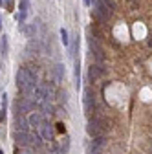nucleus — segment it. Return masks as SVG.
<instances>
[{"label":"nucleus","mask_w":152,"mask_h":154,"mask_svg":"<svg viewBox=\"0 0 152 154\" xmlns=\"http://www.w3.org/2000/svg\"><path fill=\"white\" fill-rule=\"evenodd\" d=\"M106 128H108V121L106 119H103V118H92L88 121L86 132L90 134L92 138H96V136H103Z\"/></svg>","instance_id":"1"},{"label":"nucleus","mask_w":152,"mask_h":154,"mask_svg":"<svg viewBox=\"0 0 152 154\" xmlns=\"http://www.w3.org/2000/svg\"><path fill=\"white\" fill-rule=\"evenodd\" d=\"M93 8H96V15L101 22H106L108 17L112 15V8L106 2H103V0H93Z\"/></svg>","instance_id":"2"},{"label":"nucleus","mask_w":152,"mask_h":154,"mask_svg":"<svg viewBox=\"0 0 152 154\" xmlns=\"http://www.w3.org/2000/svg\"><path fill=\"white\" fill-rule=\"evenodd\" d=\"M35 103H33V99L31 97H20L17 103H15V108H17V114H26V112H31V110H35Z\"/></svg>","instance_id":"3"},{"label":"nucleus","mask_w":152,"mask_h":154,"mask_svg":"<svg viewBox=\"0 0 152 154\" xmlns=\"http://www.w3.org/2000/svg\"><path fill=\"white\" fill-rule=\"evenodd\" d=\"M93 108H96V94H93L92 88H86L84 90V110L86 114H92Z\"/></svg>","instance_id":"4"},{"label":"nucleus","mask_w":152,"mask_h":154,"mask_svg":"<svg viewBox=\"0 0 152 154\" xmlns=\"http://www.w3.org/2000/svg\"><path fill=\"white\" fill-rule=\"evenodd\" d=\"M13 138L17 141V145H22V147H28L29 145V140H31V134H28V130H15Z\"/></svg>","instance_id":"5"},{"label":"nucleus","mask_w":152,"mask_h":154,"mask_svg":"<svg viewBox=\"0 0 152 154\" xmlns=\"http://www.w3.org/2000/svg\"><path fill=\"white\" fill-rule=\"evenodd\" d=\"M105 136H96V138H92V143H90V154H97L103 145H105Z\"/></svg>","instance_id":"6"},{"label":"nucleus","mask_w":152,"mask_h":154,"mask_svg":"<svg viewBox=\"0 0 152 154\" xmlns=\"http://www.w3.org/2000/svg\"><path fill=\"white\" fill-rule=\"evenodd\" d=\"M103 73H105V68H103L101 64H92V66H90V70H88V77H90V81L99 79Z\"/></svg>","instance_id":"7"},{"label":"nucleus","mask_w":152,"mask_h":154,"mask_svg":"<svg viewBox=\"0 0 152 154\" xmlns=\"http://www.w3.org/2000/svg\"><path fill=\"white\" fill-rule=\"evenodd\" d=\"M28 128H29V123L24 118V114H17L15 116V130H28Z\"/></svg>","instance_id":"8"},{"label":"nucleus","mask_w":152,"mask_h":154,"mask_svg":"<svg viewBox=\"0 0 152 154\" xmlns=\"http://www.w3.org/2000/svg\"><path fill=\"white\" fill-rule=\"evenodd\" d=\"M39 132H41V136H42V140H44V141H50V140H51V136H53L51 127H50V123H48V121H42V123H41Z\"/></svg>","instance_id":"9"},{"label":"nucleus","mask_w":152,"mask_h":154,"mask_svg":"<svg viewBox=\"0 0 152 154\" xmlns=\"http://www.w3.org/2000/svg\"><path fill=\"white\" fill-rule=\"evenodd\" d=\"M42 121H44V119H42V114H41V112H31V116L28 118V123H29V127H33V128H39Z\"/></svg>","instance_id":"10"},{"label":"nucleus","mask_w":152,"mask_h":154,"mask_svg":"<svg viewBox=\"0 0 152 154\" xmlns=\"http://www.w3.org/2000/svg\"><path fill=\"white\" fill-rule=\"evenodd\" d=\"M28 8H29V0H20V13H18V22L20 24H24V20H26Z\"/></svg>","instance_id":"11"},{"label":"nucleus","mask_w":152,"mask_h":154,"mask_svg":"<svg viewBox=\"0 0 152 154\" xmlns=\"http://www.w3.org/2000/svg\"><path fill=\"white\" fill-rule=\"evenodd\" d=\"M53 75H55V83H62V79H64V66L62 64H55Z\"/></svg>","instance_id":"12"},{"label":"nucleus","mask_w":152,"mask_h":154,"mask_svg":"<svg viewBox=\"0 0 152 154\" xmlns=\"http://www.w3.org/2000/svg\"><path fill=\"white\" fill-rule=\"evenodd\" d=\"M29 147H33L35 150L42 149V136H39V134H31V140H29Z\"/></svg>","instance_id":"13"},{"label":"nucleus","mask_w":152,"mask_h":154,"mask_svg":"<svg viewBox=\"0 0 152 154\" xmlns=\"http://www.w3.org/2000/svg\"><path fill=\"white\" fill-rule=\"evenodd\" d=\"M88 46H90L92 53H93V51H103V50H101V46H99V42H97V38H93V37H90V38H88Z\"/></svg>","instance_id":"14"},{"label":"nucleus","mask_w":152,"mask_h":154,"mask_svg":"<svg viewBox=\"0 0 152 154\" xmlns=\"http://www.w3.org/2000/svg\"><path fill=\"white\" fill-rule=\"evenodd\" d=\"M68 149H70V140H68V138L61 140V143H59V154H66Z\"/></svg>","instance_id":"15"},{"label":"nucleus","mask_w":152,"mask_h":154,"mask_svg":"<svg viewBox=\"0 0 152 154\" xmlns=\"http://www.w3.org/2000/svg\"><path fill=\"white\" fill-rule=\"evenodd\" d=\"M35 31H37V26H35V22H33V24H29V26L26 28V35H28L29 38H33V35H35Z\"/></svg>","instance_id":"16"},{"label":"nucleus","mask_w":152,"mask_h":154,"mask_svg":"<svg viewBox=\"0 0 152 154\" xmlns=\"http://www.w3.org/2000/svg\"><path fill=\"white\" fill-rule=\"evenodd\" d=\"M61 38H62V44H64V46H70V38H68V31H66L64 28L61 29Z\"/></svg>","instance_id":"17"},{"label":"nucleus","mask_w":152,"mask_h":154,"mask_svg":"<svg viewBox=\"0 0 152 154\" xmlns=\"http://www.w3.org/2000/svg\"><path fill=\"white\" fill-rule=\"evenodd\" d=\"M0 51H2V55L8 53V37H2V42H0Z\"/></svg>","instance_id":"18"},{"label":"nucleus","mask_w":152,"mask_h":154,"mask_svg":"<svg viewBox=\"0 0 152 154\" xmlns=\"http://www.w3.org/2000/svg\"><path fill=\"white\" fill-rule=\"evenodd\" d=\"M6 8H8L9 11L13 9V0H6Z\"/></svg>","instance_id":"19"},{"label":"nucleus","mask_w":152,"mask_h":154,"mask_svg":"<svg viewBox=\"0 0 152 154\" xmlns=\"http://www.w3.org/2000/svg\"><path fill=\"white\" fill-rule=\"evenodd\" d=\"M148 46H150V48H152V35H150V37H148Z\"/></svg>","instance_id":"20"},{"label":"nucleus","mask_w":152,"mask_h":154,"mask_svg":"<svg viewBox=\"0 0 152 154\" xmlns=\"http://www.w3.org/2000/svg\"><path fill=\"white\" fill-rule=\"evenodd\" d=\"M0 154H4V152H2V150H0Z\"/></svg>","instance_id":"21"},{"label":"nucleus","mask_w":152,"mask_h":154,"mask_svg":"<svg viewBox=\"0 0 152 154\" xmlns=\"http://www.w3.org/2000/svg\"><path fill=\"white\" fill-rule=\"evenodd\" d=\"M0 29H2V26H0Z\"/></svg>","instance_id":"22"}]
</instances>
